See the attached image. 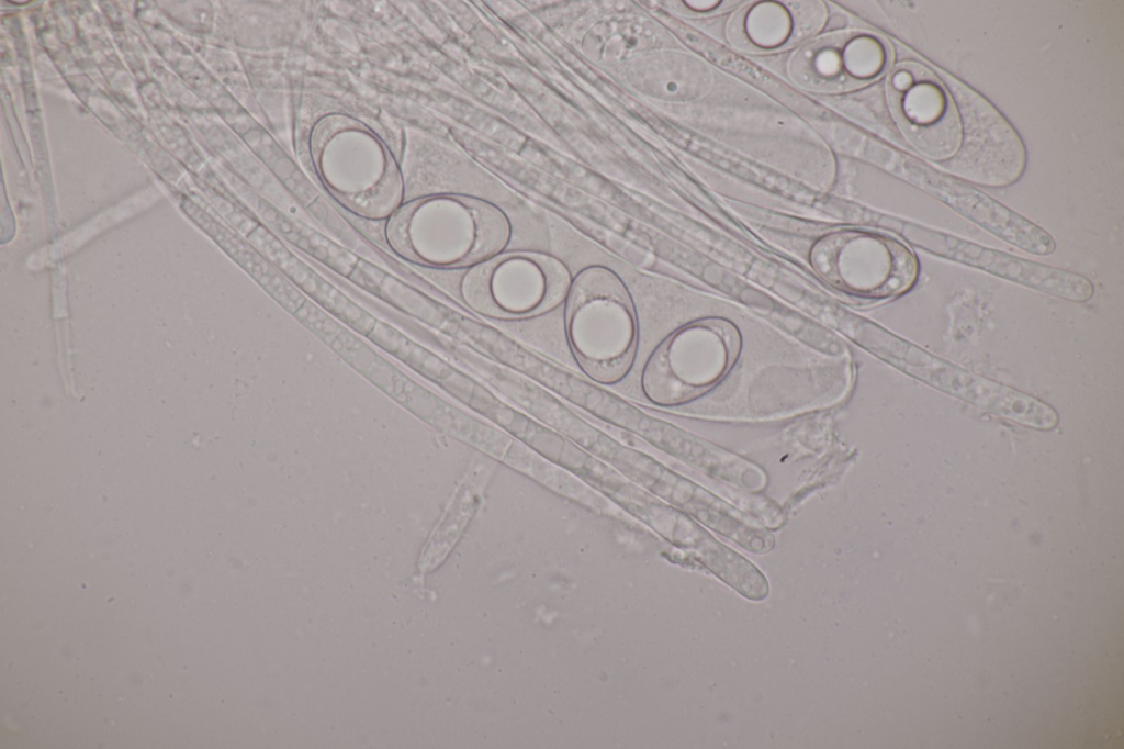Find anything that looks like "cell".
<instances>
[{
    "mask_svg": "<svg viewBox=\"0 0 1124 749\" xmlns=\"http://www.w3.org/2000/svg\"><path fill=\"white\" fill-rule=\"evenodd\" d=\"M908 180L1023 251L1047 256L1056 250L1054 237L1044 228L977 188L921 165L909 169Z\"/></svg>",
    "mask_w": 1124,
    "mask_h": 749,
    "instance_id": "cell-10",
    "label": "cell"
},
{
    "mask_svg": "<svg viewBox=\"0 0 1124 749\" xmlns=\"http://www.w3.org/2000/svg\"><path fill=\"white\" fill-rule=\"evenodd\" d=\"M565 299L566 335L582 370L603 384L620 381L638 346L637 313L627 286L612 269L589 266L573 279Z\"/></svg>",
    "mask_w": 1124,
    "mask_h": 749,
    "instance_id": "cell-3",
    "label": "cell"
},
{
    "mask_svg": "<svg viewBox=\"0 0 1124 749\" xmlns=\"http://www.w3.org/2000/svg\"><path fill=\"white\" fill-rule=\"evenodd\" d=\"M385 239L407 262L447 270L481 262L503 244L506 227L491 208L451 195L406 200L387 220Z\"/></svg>",
    "mask_w": 1124,
    "mask_h": 749,
    "instance_id": "cell-2",
    "label": "cell"
},
{
    "mask_svg": "<svg viewBox=\"0 0 1124 749\" xmlns=\"http://www.w3.org/2000/svg\"><path fill=\"white\" fill-rule=\"evenodd\" d=\"M863 346L906 374L1004 420L1052 429L1056 411L1039 399L973 373L883 328L872 326Z\"/></svg>",
    "mask_w": 1124,
    "mask_h": 749,
    "instance_id": "cell-5",
    "label": "cell"
},
{
    "mask_svg": "<svg viewBox=\"0 0 1124 749\" xmlns=\"http://www.w3.org/2000/svg\"><path fill=\"white\" fill-rule=\"evenodd\" d=\"M904 237L911 245L937 257L1065 301L1087 302L1095 291L1092 281L1081 273L984 247L921 225L910 224Z\"/></svg>",
    "mask_w": 1124,
    "mask_h": 749,
    "instance_id": "cell-9",
    "label": "cell"
},
{
    "mask_svg": "<svg viewBox=\"0 0 1124 749\" xmlns=\"http://www.w3.org/2000/svg\"><path fill=\"white\" fill-rule=\"evenodd\" d=\"M310 152L321 182L350 213L387 220L405 202L396 159L360 120L344 113L324 115L311 131Z\"/></svg>",
    "mask_w": 1124,
    "mask_h": 749,
    "instance_id": "cell-1",
    "label": "cell"
},
{
    "mask_svg": "<svg viewBox=\"0 0 1124 749\" xmlns=\"http://www.w3.org/2000/svg\"><path fill=\"white\" fill-rule=\"evenodd\" d=\"M571 286L559 260L531 254L508 255L470 267L460 280L462 301L494 318H522L558 305Z\"/></svg>",
    "mask_w": 1124,
    "mask_h": 749,
    "instance_id": "cell-7",
    "label": "cell"
},
{
    "mask_svg": "<svg viewBox=\"0 0 1124 749\" xmlns=\"http://www.w3.org/2000/svg\"><path fill=\"white\" fill-rule=\"evenodd\" d=\"M891 102L907 138L948 169L962 154L966 132L947 87L920 64H906L890 81Z\"/></svg>",
    "mask_w": 1124,
    "mask_h": 749,
    "instance_id": "cell-8",
    "label": "cell"
},
{
    "mask_svg": "<svg viewBox=\"0 0 1124 749\" xmlns=\"http://www.w3.org/2000/svg\"><path fill=\"white\" fill-rule=\"evenodd\" d=\"M813 272L833 289L866 301H889L910 291L919 277L915 254L900 241L869 232H836L810 249Z\"/></svg>",
    "mask_w": 1124,
    "mask_h": 749,
    "instance_id": "cell-6",
    "label": "cell"
},
{
    "mask_svg": "<svg viewBox=\"0 0 1124 749\" xmlns=\"http://www.w3.org/2000/svg\"><path fill=\"white\" fill-rule=\"evenodd\" d=\"M742 348L740 329L722 317L693 321L671 333L648 358L641 376L645 398L660 406L692 402L730 372Z\"/></svg>",
    "mask_w": 1124,
    "mask_h": 749,
    "instance_id": "cell-4",
    "label": "cell"
}]
</instances>
